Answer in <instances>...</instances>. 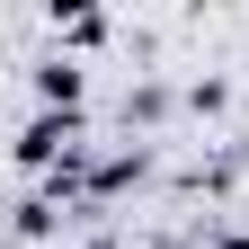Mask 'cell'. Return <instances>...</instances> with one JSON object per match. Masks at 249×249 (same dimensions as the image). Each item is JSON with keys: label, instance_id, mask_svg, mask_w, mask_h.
Instances as JSON below:
<instances>
[{"label": "cell", "instance_id": "obj_1", "mask_svg": "<svg viewBox=\"0 0 249 249\" xmlns=\"http://www.w3.org/2000/svg\"><path fill=\"white\" fill-rule=\"evenodd\" d=\"M80 89H89V80H80V62H36V98H45L53 116H71V107H80Z\"/></svg>", "mask_w": 249, "mask_h": 249}, {"label": "cell", "instance_id": "obj_2", "mask_svg": "<svg viewBox=\"0 0 249 249\" xmlns=\"http://www.w3.org/2000/svg\"><path fill=\"white\" fill-rule=\"evenodd\" d=\"M62 223H71V213H62V196H27V205H18V231H27V240H53Z\"/></svg>", "mask_w": 249, "mask_h": 249}, {"label": "cell", "instance_id": "obj_3", "mask_svg": "<svg viewBox=\"0 0 249 249\" xmlns=\"http://www.w3.org/2000/svg\"><path fill=\"white\" fill-rule=\"evenodd\" d=\"M213 249H249V231H213Z\"/></svg>", "mask_w": 249, "mask_h": 249}, {"label": "cell", "instance_id": "obj_5", "mask_svg": "<svg viewBox=\"0 0 249 249\" xmlns=\"http://www.w3.org/2000/svg\"><path fill=\"white\" fill-rule=\"evenodd\" d=\"M151 249H187V240H151Z\"/></svg>", "mask_w": 249, "mask_h": 249}, {"label": "cell", "instance_id": "obj_4", "mask_svg": "<svg viewBox=\"0 0 249 249\" xmlns=\"http://www.w3.org/2000/svg\"><path fill=\"white\" fill-rule=\"evenodd\" d=\"M80 249H124V240H116V231H89V240H80Z\"/></svg>", "mask_w": 249, "mask_h": 249}]
</instances>
